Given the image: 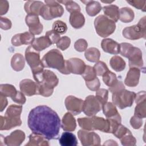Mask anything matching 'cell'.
I'll use <instances>...</instances> for the list:
<instances>
[{"instance_id":"1","label":"cell","mask_w":146,"mask_h":146,"mask_svg":"<svg viewBox=\"0 0 146 146\" xmlns=\"http://www.w3.org/2000/svg\"><path fill=\"white\" fill-rule=\"evenodd\" d=\"M28 126L35 133L47 140L58 139L61 123L58 114L47 106H38L33 108L28 116Z\"/></svg>"},{"instance_id":"2","label":"cell","mask_w":146,"mask_h":146,"mask_svg":"<svg viewBox=\"0 0 146 146\" xmlns=\"http://www.w3.org/2000/svg\"><path fill=\"white\" fill-rule=\"evenodd\" d=\"M79 125L84 130H99L106 133H111V124L109 119H104L96 116L90 117H80L78 119Z\"/></svg>"},{"instance_id":"3","label":"cell","mask_w":146,"mask_h":146,"mask_svg":"<svg viewBox=\"0 0 146 146\" xmlns=\"http://www.w3.org/2000/svg\"><path fill=\"white\" fill-rule=\"evenodd\" d=\"M42 62L44 67L56 69L63 74H70L66 68V60L62 54L57 49L48 51L43 56Z\"/></svg>"},{"instance_id":"4","label":"cell","mask_w":146,"mask_h":146,"mask_svg":"<svg viewBox=\"0 0 146 146\" xmlns=\"http://www.w3.org/2000/svg\"><path fill=\"white\" fill-rule=\"evenodd\" d=\"M94 26L97 34L103 38L108 36L115 30V22L104 15H100L94 21Z\"/></svg>"},{"instance_id":"5","label":"cell","mask_w":146,"mask_h":146,"mask_svg":"<svg viewBox=\"0 0 146 146\" xmlns=\"http://www.w3.org/2000/svg\"><path fill=\"white\" fill-rule=\"evenodd\" d=\"M39 15L46 20H51L61 17L64 13L63 7L56 1H44Z\"/></svg>"},{"instance_id":"6","label":"cell","mask_w":146,"mask_h":146,"mask_svg":"<svg viewBox=\"0 0 146 146\" xmlns=\"http://www.w3.org/2000/svg\"><path fill=\"white\" fill-rule=\"evenodd\" d=\"M122 34L123 36L128 39L136 40L140 38L145 39L146 36L145 17L140 19L137 25L124 29Z\"/></svg>"},{"instance_id":"7","label":"cell","mask_w":146,"mask_h":146,"mask_svg":"<svg viewBox=\"0 0 146 146\" xmlns=\"http://www.w3.org/2000/svg\"><path fill=\"white\" fill-rule=\"evenodd\" d=\"M135 96L136 94L134 92L128 91L124 88L112 94V102L120 109H124L132 105Z\"/></svg>"},{"instance_id":"8","label":"cell","mask_w":146,"mask_h":146,"mask_svg":"<svg viewBox=\"0 0 146 146\" xmlns=\"http://www.w3.org/2000/svg\"><path fill=\"white\" fill-rule=\"evenodd\" d=\"M25 59L30 66L33 74L40 72L44 70V66L40 59L39 52L34 49L31 46L26 49Z\"/></svg>"},{"instance_id":"9","label":"cell","mask_w":146,"mask_h":146,"mask_svg":"<svg viewBox=\"0 0 146 146\" xmlns=\"http://www.w3.org/2000/svg\"><path fill=\"white\" fill-rule=\"evenodd\" d=\"M33 77L36 83L44 84L51 88H54L59 83L56 75L48 70H43L40 72L33 74Z\"/></svg>"},{"instance_id":"10","label":"cell","mask_w":146,"mask_h":146,"mask_svg":"<svg viewBox=\"0 0 146 146\" xmlns=\"http://www.w3.org/2000/svg\"><path fill=\"white\" fill-rule=\"evenodd\" d=\"M102 105L94 95H89L83 102L82 111L88 116L95 115L102 109Z\"/></svg>"},{"instance_id":"11","label":"cell","mask_w":146,"mask_h":146,"mask_svg":"<svg viewBox=\"0 0 146 146\" xmlns=\"http://www.w3.org/2000/svg\"><path fill=\"white\" fill-rule=\"evenodd\" d=\"M78 136L83 146L100 145L101 139L100 136L94 132L80 129L78 132Z\"/></svg>"},{"instance_id":"12","label":"cell","mask_w":146,"mask_h":146,"mask_svg":"<svg viewBox=\"0 0 146 146\" xmlns=\"http://www.w3.org/2000/svg\"><path fill=\"white\" fill-rule=\"evenodd\" d=\"M25 139V134L21 130L17 129L12 132L9 135L4 137L1 135V143L3 141L8 146H19Z\"/></svg>"},{"instance_id":"13","label":"cell","mask_w":146,"mask_h":146,"mask_svg":"<svg viewBox=\"0 0 146 146\" xmlns=\"http://www.w3.org/2000/svg\"><path fill=\"white\" fill-rule=\"evenodd\" d=\"M83 100L78 98L74 96H68L64 101L65 106L67 110L74 115H78L81 113L83 110Z\"/></svg>"},{"instance_id":"14","label":"cell","mask_w":146,"mask_h":146,"mask_svg":"<svg viewBox=\"0 0 146 146\" xmlns=\"http://www.w3.org/2000/svg\"><path fill=\"white\" fill-rule=\"evenodd\" d=\"M66 66L69 74L77 75H82L86 66L85 63L78 58H73L66 60Z\"/></svg>"},{"instance_id":"15","label":"cell","mask_w":146,"mask_h":146,"mask_svg":"<svg viewBox=\"0 0 146 146\" xmlns=\"http://www.w3.org/2000/svg\"><path fill=\"white\" fill-rule=\"evenodd\" d=\"M26 25L29 26V32L33 35H39L43 30V27L40 22L38 15L35 14H27L25 18Z\"/></svg>"},{"instance_id":"16","label":"cell","mask_w":146,"mask_h":146,"mask_svg":"<svg viewBox=\"0 0 146 146\" xmlns=\"http://www.w3.org/2000/svg\"><path fill=\"white\" fill-rule=\"evenodd\" d=\"M35 39L34 35L30 32H25L15 34L11 38V43L14 46H19L22 44H32Z\"/></svg>"},{"instance_id":"17","label":"cell","mask_w":146,"mask_h":146,"mask_svg":"<svg viewBox=\"0 0 146 146\" xmlns=\"http://www.w3.org/2000/svg\"><path fill=\"white\" fill-rule=\"evenodd\" d=\"M21 91L25 95L31 96L37 94V84L31 79H25L19 83Z\"/></svg>"},{"instance_id":"18","label":"cell","mask_w":146,"mask_h":146,"mask_svg":"<svg viewBox=\"0 0 146 146\" xmlns=\"http://www.w3.org/2000/svg\"><path fill=\"white\" fill-rule=\"evenodd\" d=\"M128 59H129V66L130 68L136 67L140 70L143 68V60L142 52L139 48L134 47Z\"/></svg>"},{"instance_id":"19","label":"cell","mask_w":146,"mask_h":146,"mask_svg":"<svg viewBox=\"0 0 146 146\" xmlns=\"http://www.w3.org/2000/svg\"><path fill=\"white\" fill-rule=\"evenodd\" d=\"M103 113L107 119L115 120L121 123V118L118 112L115 105L111 102H107L102 106Z\"/></svg>"},{"instance_id":"20","label":"cell","mask_w":146,"mask_h":146,"mask_svg":"<svg viewBox=\"0 0 146 146\" xmlns=\"http://www.w3.org/2000/svg\"><path fill=\"white\" fill-rule=\"evenodd\" d=\"M140 76V70L136 67H131L128 71L124 83L128 87H135L139 82Z\"/></svg>"},{"instance_id":"21","label":"cell","mask_w":146,"mask_h":146,"mask_svg":"<svg viewBox=\"0 0 146 146\" xmlns=\"http://www.w3.org/2000/svg\"><path fill=\"white\" fill-rule=\"evenodd\" d=\"M101 47L104 52L111 54L116 55L120 51L119 44L110 38L103 39L101 42Z\"/></svg>"},{"instance_id":"22","label":"cell","mask_w":146,"mask_h":146,"mask_svg":"<svg viewBox=\"0 0 146 146\" xmlns=\"http://www.w3.org/2000/svg\"><path fill=\"white\" fill-rule=\"evenodd\" d=\"M61 127L65 131H74L76 127V120L72 114L70 112H67L63 116L62 120Z\"/></svg>"},{"instance_id":"23","label":"cell","mask_w":146,"mask_h":146,"mask_svg":"<svg viewBox=\"0 0 146 146\" xmlns=\"http://www.w3.org/2000/svg\"><path fill=\"white\" fill-rule=\"evenodd\" d=\"M1 130H9L15 127L19 126L22 124L21 118L12 119L5 116H1L0 117Z\"/></svg>"},{"instance_id":"24","label":"cell","mask_w":146,"mask_h":146,"mask_svg":"<svg viewBox=\"0 0 146 146\" xmlns=\"http://www.w3.org/2000/svg\"><path fill=\"white\" fill-rule=\"evenodd\" d=\"M44 3L41 1H28L25 3L24 9L27 14H35L38 15Z\"/></svg>"},{"instance_id":"25","label":"cell","mask_w":146,"mask_h":146,"mask_svg":"<svg viewBox=\"0 0 146 146\" xmlns=\"http://www.w3.org/2000/svg\"><path fill=\"white\" fill-rule=\"evenodd\" d=\"M59 143L61 146H76L78 145V140L75 135L68 131L62 133L59 139Z\"/></svg>"},{"instance_id":"26","label":"cell","mask_w":146,"mask_h":146,"mask_svg":"<svg viewBox=\"0 0 146 146\" xmlns=\"http://www.w3.org/2000/svg\"><path fill=\"white\" fill-rule=\"evenodd\" d=\"M86 5V11L88 15L94 17L97 15L102 10L100 3L95 1H81Z\"/></svg>"},{"instance_id":"27","label":"cell","mask_w":146,"mask_h":146,"mask_svg":"<svg viewBox=\"0 0 146 146\" xmlns=\"http://www.w3.org/2000/svg\"><path fill=\"white\" fill-rule=\"evenodd\" d=\"M69 21L71 25L75 29H80L85 23L84 15L80 12H73L70 15Z\"/></svg>"},{"instance_id":"28","label":"cell","mask_w":146,"mask_h":146,"mask_svg":"<svg viewBox=\"0 0 146 146\" xmlns=\"http://www.w3.org/2000/svg\"><path fill=\"white\" fill-rule=\"evenodd\" d=\"M29 143L26 144V146H48L49 144L46 139L43 136L33 133L29 136Z\"/></svg>"},{"instance_id":"29","label":"cell","mask_w":146,"mask_h":146,"mask_svg":"<svg viewBox=\"0 0 146 146\" xmlns=\"http://www.w3.org/2000/svg\"><path fill=\"white\" fill-rule=\"evenodd\" d=\"M103 12L105 16L111 20L116 22L119 19V7L114 5H110L103 7Z\"/></svg>"},{"instance_id":"30","label":"cell","mask_w":146,"mask_h":146,"mask_svg":"<svg viewBox=\"0 0 146 146\" xmlns=\"http://www.w3.org/2000/svg\"><path fill=\"white\" fill-rule=\"evenodd\" d=\"M51 44V43L48 39L46 36H42L35 38L31 46L36 51L39 52L48 47Z\"/></svg>"},{"instance_id":"31","label":"cell","mask_w":146,"mask_h":146,"mask_svg":"<svg viewBox=\"0 0 146 146\" xmlns=\"http://www.w3.org/2000/svg\"><path fill=\"white\" fill-rule=\"evenodd\" d=\"M25 60L23 56L19 53L14 54L11 59V66L15 71L22 70L25 67Z\"/></svg>"},{"instance_id":"32","label":"cell","mask_w":146,"mask_h":146,"mask_svg":"<svg viewBox=\"0 0 146 146\" xmlns=\"http://www.w3.org/2000/svg\"><path fill=\"white\" fill-rule=\"evenodd\" d=\"M133 11L127 7H122L119 10V19L123 23H129L134 19Z\"/></svg>"},{"instance_id":"33","label":"cell","mask_w":146,"mask_h":146,"mask_svg":"<svg viewBox=\"0 0 146 146\" xmlns=\"http://www.w3.org/2000/svg\"><path fill=\"white\" fill-rule=\"evenodd\" d=\"M110 64L111 68L117 72L124 70L125 67V61L120 56L117 55L113 56L111 58Z\"/></svg>"},{"instance_id":"34","label":"cell","mask_w":146,"mask_h":146,"mask_svg":"<svg viewBox=\"0 0 146 146\" xmlns=\"http://www.w3.org/2000/svg\"><path fill=\"white\" fill-rule=\"evenodd\" d=\"M22 111V106L11 104L7 108L5 116L12 119H19L20 118Z\"/></svg>"},{"instance_id":"35","label":"cell","mask_w":146,"mask_h":146,"mask_svg":"<svg viewBox=\"0 0 146 146\" xmlns=\"http://www.w3.org/2000/svg\"><path fill=\"white\" fill-rule=\"evenodd\" d=\"M17 91L15 87L9 84H2L0 85V95L4 96L13 98L17 94Z\"/></svg>"},{"instance_id":"36","label":"cell","mask_w":146,"mask_h":146,"mask_svg":"<svg viewBox=\"0 0 146 146\" xmlns=\"http://www.w3.org/2000/svg\"><path fill=\"white\" fill-rule=\"evenodd\" d=\"M84 56L89 62H97L100 59V52L98 48L95 47H91L85 51Z\"/></svg>"},{"instance_id":"37","label":"cell","mask_w":146,"mask_h":146,"mask_svg":"<svg viewBox=\"0 0 146 146\" xmlns=\"http://www.w3.org/2000/svg\"><path fill=\"white\" fill-rule=\"evenodd\" d=\"M102 76L104 84L109 87L113 86L117 81L116 74L110 70L107 71Z\"/></svg>"},{"instance_id":"38","label":"cell","mask_w":146,"mask_h":146,"mask_svg":"<svg viewBox=\"0 0 146 146\" xmlns=\"http://www.w3.org/2000/svg\"><path fill=\"white\" fill-rule=\"evenodd\" d=\"M134 115L141 117L144 118L146 116V99L136 103V106L135 108Z\"/></svg>"},{"instance_id":"39","label":"cell","mask_w":146,"mask_h":146,"mask_svg":"<svg viewBox=\"0 0 146 146\" xmlns=\"http://www.w3.org/2000/svg\"><path fill=\"white\" fill-rule=\"evenodd\" d=\"M120 140L121 144L124 146H133L136 143V140L130 131L123 135Z\"/></svg>"},{"instance_id":"40","label":"cell","mask_w":146,"mask_h":146,"mask_svg":"<svg viewBox=\"0 0 146 146\" xmlns=\"http://www.w3.org/2000/svg\"><path fill=\"white\" fill-rule=\"evenodd\" d=\"M52 30L59 35L63 34L67 31V26L64 22L58 20L54 22L52 26Z\"/></svg>"},{"instance_id":"41","label":"cell","mask_w":146,"mask_h":146,"mask_svg":"<svg viewBox=\"0 0 146 146\" xmlns=\"http://www.w3.org/2000/svg\"><path fill=\"white\" fill-rule=\"evenodd\" d=\"M82 75L86 81H90L96 78L97 75L94 67L90 66H86V68Z\"/></svg>"},{"instance_id":"42","label":"cell","mask_w":146,"mask_h":146,"mask_svg":"<svg viewBox=\"0 0 146 146\" xmlns=\"http://www.w3.org/2000/svg\"><path fill=\"white\" fill-rule=\"evenodd\" d=\"M58 2L59 3H62L64 4L66 6V10L70 13L75 12V11H78V12L80 11V7L79 6V5L73 1H58Z\"/></svg>"},{"instance_id":"43","label":"cell","mask_w":146,"mask_h":146,"mask_svg":"<svg viewBox=\"0 0 146 146\" xmlns=\"http://www.w3.org/2000/svg\"><path fill=\"white\" fill-rule=\"evenodd\" d=\"M37 95H40L44 97L51 96L54 91V88H50L46 86L37 83Z\"/></svg>"},{"instance_id":"44","label":"cell","mask_w":146,"mask_h":146,"mask_svg":"<svg viewBox=\"0 0 146 146\" xmlns=\"http://www.w3.org/2000/svg\"><path fill=\"white\" fill-rule=\"evenodd\" d=\"M120 51L119 53L123 56L127 58L129 56L131 52L132 51L134 46L128 43H121L119 44Z\"/></svg>"},{"instance_id":"45","label":"cell","mask_w":146,"mask_h":146,"mask_svg":"<svg viewBox=\"0 0 146 146\" xmlns=\"http://www.w3.org/2000/svg\"><path fill=\"white\" fill-rule=\"evenodd\" d=\"M95 97L103 106L107 102L108 98V91L104 88L98 89L96 92Z\"/></svg>"},{"instance_id":"46","label":"cell","mask_w":146,"mask_h":146,"mask_svg":"<svg viewBox=\"0 0 146 146\" xmlns=\"http://www.w3.org/2000/svg\"><path fill=\"white\" fill-rule=\"evenodd\" d=\"M95 69L96 75L98 76H103L109 70L105 63L102 61H98L96 62L93 67Z\"/></svg>"},{"instance_id":"47","label":"cell","mask_w":146,"mask_h":146,"mask_svg":"<svg viewBox=\"0 0 146 146\" xmlns=\"http://www.w3.org/2000/svg\"><path fill=\"white\" fill-rule=\"evenodd\" d=\"M70 38L67 36H64L59 39V40L56 43V45L58 48L64 51L70 46Z\"/></svg>"},{"instance_id":"48","label":"cell","mask_w":146,"mask_h":146,"mask_svg":"<svg viewBox=\"0 0 146 146\" xmlns=\"http://www.w3.org/2000/svg\"><path fill=\"white\" fill-rule=\"evenodd\" d=\"M128 131H129V130L128 128H127L125 126L123 125L122 124H121V123H120L116 127V128H115L112 133L117 138L120 139L123 135H124Z\"/></svg>"},{"instance_id":"49","label":"cell","mask_w":146,"mask_h":146,"mask_svg":"<svg viewBox=\"0 0 146 146\" xmlns=\"http://www.w3.org/2000/svg\"><path fill=\"white\" fill-rule=\"evenodd\" d=\"M88 43L87 41L84 39H79L77 40L74 43V48L79 51L83 52L87 50Z\"/></svg>"},{"instance_id":"50","label":"cell","mask_w":146,"mask_h":146,"mask_svg":"<svg viewBox=\"0 0 146 146\" xmlns=\"http://www.w3.org/2000/svg\"><path fill=\"white\" fill-rule=\"evenodd\" d=\"M86 84L88 89L91 91H97L100 86L99 79L96 77L94 79L90 81H86Z\"/></svg>"},{"instance_id":"51","label":"cell","mask_w":146,"mask_h":146,"mask_svg":"<svg viewBox=\"0 0 146 146\" xmlns=\"http://www.w3.org/2000/svg\"><path fill=\"white\" fill-rule=\"evenodd\" d=\"M50 40L51 44L56 43L59 40L60 38V35L54 31L53 30H50L46 32V35H45Z\"/></svg>"},{"instance_id":"52","label":"cell","mask_w":146,"mask_h":146,"mask_svg":"<svg viewBox=\"0 0 146 146\" xmlns=\"http://www.w3.org/2000/svg\"><path fill=\"white\" fill-rule=\"evenodd\" d=\"M130 124L134 129H139L143 124L142 118L134 115L130 119Z\"/></svg>"},{"instance_id":"53","label":"cell","mask_w":146,"mask_h":146,"mask_svg":"<svg viewBox=\"0 0 146 146\" xmlns=\"http://www.w3.org/2000/svg\"><path fill=\"white\" fill-rule=\"evenodd\" d=\"M127 2L131 6L138 9L141 10L143 11H145V1H127Z\"/></svg>"},{"instance_id":"54","label":"cell","mask_w":146,"mask_h":146,"mask_svg":"<svg viewBox=\"0 0 146 146\" xmlns=\"http://www.w3.org/2000/svg\"><path fill=\"white\" fill-rule=\"evenodd\" d=\"M13 101L14 102L22 105L26 102V98L25 96V95L21 92V91H17L16 95L11 98Z\"/></svg>"},{"instance_id":"55","label":"cell","mask_w":146,"mask_h":146,"mask_svg":"<svg viewBox=\"0 0 146 146\" xmlns=\"http://www.w3.org/2000/svg\"><path fill=\"white\" fill-rule=\"evenodd\" d=\"M124 88H125L124 85L123 83V82L120 80H117V81L116 82V83L113 86L109 87V90L112 94H113V93L119 92Z\"/></svg>"},{"instance_id":"56","label":"cell","mask_w":146,"mask_h":146,"mask_svg":"<svg viewBox=\"0 0 146 146\" xmlns=\"http://www.w3.org/2000/svg\"><path fill=\"white\" fill-rule=\"evenodd\" d=\"M0 27L2 29L7 30L11 27V22L7 18L1 17Z\"/></svg>"},{"instance_id":"57","label":"cell","mask_w":146,"mask_h":146,"mask_svg":"<svg viewBox=\"0 0 146 146\" xmlns=\"http://www.w3.org/2000/svg\"><path fill=\"white\" fill-rule=\"evenodd\" d=\"M9 3L7 1H0V14H5L9 9Z\"/></svg>"},{"instance_id":"58","label":"cell","mask_w":146,"mask_h":146,"mask_svg":"<svg viewBox=\"0 0 146 146\" xmlns=\"http://www.w3.org/2000/svg\"><path fill=\"white\" fill-rule=\"evenodd\" d=\"M0 107H1V111H3V110L6 108L7 105V100L6 96H4L2 95H0Z\"/></svg>"}]
</instances>
